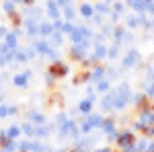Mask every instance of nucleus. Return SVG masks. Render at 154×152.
I'll list each match as a JSON object with an SVG mask.
<instances>
[{"mask_svg": "<svg viewBox=\"0 0 154 152\" xmlns=\"http://www.w3.org/2000/svg\"><path fill=\"white\" fill-rule=\"evenodd\" d=\"M66 74H68V66H66L64 62H54V64L49 66V76H54V78L66 76Z\"/></svg>", "mask_w": 154, "mask_h": 152, "instance_id": "1", "label": "nucleus"}, {"mask_svg": "<svg viewBox=\"0 0 154 152\" xmlns=\"http://www.w3.org/2000/svg\"><path fill=\"white\" fill-rule=\"evenodd\" d=\"M101 123H103V119H101L99 115H97V117H95V115H93V117H88L86 121H82V132H91L93 128H99Z\"/></svg>", "mask_w": 154, "mask_h": 152, "instance_id": "2", "label": "nucleus"}, {"mask_svg": "<svg viewBox=\"0 0 154 152\" xmlns=\"http://www.w3.org/2000/svg\"><path fill=\"white\" fill-rule=\"evenodd\" d=\"M29 76H31L29 70L25 72V74H14V76H12V84L19 86V88H23V86H27V82H29Z\"/></svg>", "mask_w": 154, "mask_h": 152, "instance_id": "3", "label": "nucleus"}, {"mask_svg": "<svg viewBox=\"0 0 154 152\" xmlns=\"http://www.w3.org/2000/svg\"><path fill=\"white\" fill-rule=\"evenodd\" d=\"M35 47H37V51H39V54H43V56H49V58H56V51H54V49H51V47H49L45 41H37Z\"/></svg>", "mask_w": 154, "mask_h": 152, "instance_id": "4", "label": "nucleus"}, {"mask_svg": "<svg viewBox=\"0 0 154 152\" xmlns=\"http://www.w3.org/2000/svg\"><path fill=\"white\" fill-rule=\"evenodd\" d=\"M4 45L8 47V49H17V31L4 35Z\"/></svg>", "mask_w": 154, "mask_h": 152, "instance_id": "5", "label": "nucleus"}, {"mask_svg": "<svg viewBox=\"0 0 154 152\" xmlns=\"http://www.w3.org/2000/svg\"><path fill=\"white\" fill-rule=\"evenodd\" d=\"M4 134H6V140H17V138H19V134H21V129L17 128V126H12V128H8Z\"/></svg>", "mask_w": 154, "mask_h": 152, "instance_id": "6", "label": "nucleus"}, {"mask_svg": "<svg viewBox=\"0 0 154 152\" xmlns=\"http://www.w3.org/2000/svg\"><path fill=\"white\" fill-rule=\"evenodd\" d=\"M51 33H54V25H49V23H43L41 27H39V35H43V37L48 35V37H49Z\"/></svg>", "mask_w": 154, "mask_h": 152, "instance_id": "7", "label": "nucleus"}, {"mask_svg": "<svg viewBox=\"0 0 154 152\" xmlns=\"http://www.w3.org/2000/svg\"><path fill=\"white\" fill-rule=\"evenodd\" d=\"M91 109H93V101H91V99H86V101H82V103L78 105V111H80V113H91Z\"/></svg>", "mask_w": 154, "mask_h": 152, "instance_id": "8", "label": "nucleus"}, {"mask_svg": "<svg viewBox=\"0 0 154 152\" xmlns=\"http://www.w3.org/2000/svg\"><path fill=\"white\" fill-rule=\"evenodd\" d=\"M29 119H31L33 123H39V126H41V123H45V117L41 115V113H35V111H31V113H29Z\"/></svg>", "mask_w": 154, "mask_h": 152, "instance_id": "9", "label": "nucleus"}, {"mask_svg": "<svg viewBox=\"0 0 154 152\" xmlns=\"http://www.w3.org/2000/svg\"><path fill=\"white\" fill-rule=\"evenodd\" d=\"M48 12H49V17H51V19H56V21H58V6H56V2H48Z\"/></svg>", "mask_w": 154, "mask_h": 152, "instance_id": "10", "label": "nucleus"}, {"mask_svg": "<svg viewBox=\"0 0 154 152\" xmlns=\"http://www.w3.org/2000/svg\"><path fill=\"white\" fill-rule=\"evenodd\" d=\"M117 142L121 144V146H128V144L134 142V138H131V134H121V136L117 138Z\"/></svg>", "mask_w": 154, "mask_h": 152, "instance_id": "11", "label": "nucleus"}, {"mask_svg": "<svg viewBox=\"0 0 154 152\" xmlns=\"http://www.w3.org/2000/svg\"><path fill=\"white\" fill-rule=\"evenodd\" d=\"M105 56H107V49H105L103 45H97V47H95V54H93V58H95V60H101V58H105Z\"/></svg>", "mask_w": 154, "mask_h": 152, "instance_id": "12", "label": "nucleus"}, {"mask_svg": "<svg viewBox=\"0 0 154 152\" xmlns=\"http://www.w3.org/2000/svg\"><path fill=\"white\" fill-rule=\"evenodd\" d=\"M136 62H138V51H131L130 56L125 58V66H134Z\"/></svg>", "mask_w": 154, "mask_h": 152, "instance_id": "13", "label": "nucleus"}, {"mask_svg": "<svg viewBox=\"0 0 154 152\" xmlns=\"http://www.w3.org/2000/svg\"><path fill=\"white\" fill-rule=\"evenodd\" d=\"M80 12H82L84 17H93V6L91 4H82L80 6Z\"/></svg>", "mask_w": 154, "mask_h": 152, "instance_id": "14", "label": "nucleus"}, {"mask_svg": "<svg viewBox=\"0 0 154 152\" xmlns=\"http://www.w3.org/2000/svg\"><path fill=\"white\" fill-rule=\"evenodd\" d=\"M49 37H51V43H54V45H60V43H62V35H60V31H54Z\"/></svg>", "mask_w": 154, "mask_h": 152, "instance_id": "15", "label": "nucleus"}, {"mask_svg": "<svg viewBox=\"0 0 154 152\" xmlns=\"http://www.w3.org/2000/svg\"><path fill=\"white\" fill-rule=\"evenodd\" d=\"M23 132L27 134V136H35V128L31 126V121H29V123H25V126H23Z\"/></svg>", "mask_w": 154, "mask_h": 152, "instance_id": "16", "label": "nucleus"}, {"mask_svg": "<svg viewBox=\"0 0 154 152\" xmlns=\"http://www.w3.org/2000/svg\"><path fill=\"white\" fill-rule=\"evenodd\" d=\"M101 126H103V129H105V132H109V134H111V132H113V128H115V126H113V121H111V119H105V121H103V123H101Z\"/></svg>", "mask_w": 154, "mask_h": 152, "instance_id": "17", "label": "nucleus"}, {"mask_svg": "<svg viewBox=\"0 0 154 152\" xmlns=\"http://www.w3.org/2000/svg\"><path fill=\"white\" fill-rule=\"evenodd\" d=\"M8 115H11V111H8V105L0 103V117H8Z\"/></svg>", "mask_w": 154, "mask_h": 152, "instance_id": "18", "label": "nucleus"}, {"mask_svg": "<svg viewBox=\"0 0 154 152\" xmlns=\"http://www.w3.org/2000/svg\"><path fill=\"white\" fill-rule=\"evenodd\" d=\"M60 31H64V33H72V31H74V25H72V23H64L62 27H60Z\"/></svg>", "mask_w": 154, "mask_h": 152, "instance_id": "19", "label": "nucleus"}, {"mask_svg": "<svg viewBox=\"0 0 154 152\" xmlns=\"http://www.w3.org/2000/svg\"><path fill=\"white\" fill-rule=\"evenodd\" d=\"M91 76H93L95 80H99V78H103V68H95V70L91 72Z\"/></svg>", "mask_w": 154, "mask_h": 152, "instance_id": "20", "label": "nucleus"}, {"mask_svg": "<svg viewBox=\"0 0 154 152\" xmlns=\"http://www.w3.org/2000/svg\"><path fill=\"white\" fill-rule=\"evenodd\" d=\"M64 14H66V19H68V21L74 19V11H72L70 6H64Z\"/></svg>", "mask_w": 154, "mask_h": 152, "instance_id": "21", "label": "nucleus"}, {"mask_svg": "<svg viewBox=\"0 0 154 152\" xmlns=\"http://www.w3.org/2000/svg\"><path fill=\"white\" fill-rule=\"evenodd\" d=\"M48 128H35V136H48Z\"/></svg>", "mask_w": 154, "mask_h": 152, "instance_id": "22", "label": "nucleus"}, {"mask_svg": "<svg viewBox=\"0 0 154 152\" xmlns=\"http://www.w3.org/2000/svg\"><path fill=\"white\" fill-rule=\"evenodd\" d=\"M4 11H6V12H12V11H14V2H12V0L4 4Z\"/></svg>", "mask_w": 154, "mask_h": 152, "instance_id": "23", "label": "nucleus"}, {"mask_svg": "<svg viewBox=\"0 0 154 152\" xmlns=\"http://www.w3.org/2000/svg\"><path fill=\"white\" fill-rule=\"evenodd\" d=\"M97 88H99V91H107V88H109V82H99V86H97Z\"/></svg>", "mask_w": 154, "mask_h": 152, "instance_id": "24", "label": "nucleus"}, {"mask_svg": "<svg viewBox=\"0 0 154 152\" xmlns=\"http://www.w3.org/2000/svg\"><path fill=\"white\" fill-rule=\"evenodd\" d=\"M4 142H6V134L0 132V146H4Z\"/></svg>", "mask_w": 154, "mask_h": 152, "instance_id": "25", "label": "nucleus"}, {"mask_svg": "<svg viewBox=\"0 0 154 152\" xmlns=\"http://www.w3.org/2000/svg\"><path fill=\"white\" fill-rule=\"evenodd\" d=\"M109 56L115 58V56H117V47H111V49H109Z\"/></svg>", "mask_w": 154, "mask_h": 152, "instance_id": "26", "label": "nucleus"}, {"mask_svg": "<svg viewBox=\"0 0 154 152\" xmlns=\"http://www.w3.org/2000/svg\"><path fill=\"white\" fill-rule=\"evenodd\" d=\"M97 11H99V12H107V4H99Z\"/></svg>", "mask_w": 154, "mask_h": 152, "instance_id": "27", "label": "nucleus"}, {"mask_svg": "<svg viewBox=\"0 0 154 152\" xmlns=\"http://www.w3.org/2000/svg\"><path fill=\"white\" fill-rule=\"evenodd\" d=\"M6 33H8V31H6V29H4V27H0V39H2V37L6 35Z\"/></svg>", "mask_w": 154, "mask_h": 152, "instance_id": "28", "label": "nucleus"}, {"mask_svg": "<svg viewBox=\"0 0 154 152\" xmlns=\"http://www.w3.org/2000/svg\"><path fill=\"white\" fill-rule=\"evenodd\" d=\"M25 2H27V4H33V0H25Z\"/></svg>", "mask_w": 154, "mask_h": 152, "instance_id": "29", "label": "nucleus"}]
</instances>
